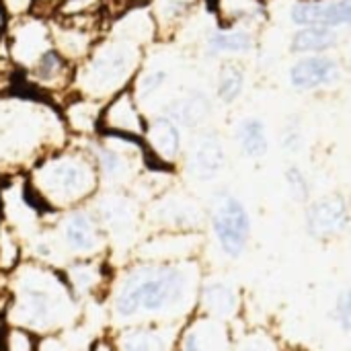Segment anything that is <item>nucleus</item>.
<instances>
[{
    "instance_id": "1",
    "label": "nucleus",
    "mask_w": 351,
    "mask_h": 351,
    "mask_svg": "<svg viewBox=\"0 0 351 351\" xmlns=\"http://www.w3.org/2000/svg\"><path fill=\"white\" fill-rule=\"evenodd\" d=\"M204 276L195 259L134 261L113 274L105 296L109 329L140 323L183 325L197 313Z\"/></svg>"
},
{
    "instance_id": "2",
    "label": "nucleus",
    "mask_w": 351,
    "mask_h": 351,
    "mask_svg": "<svg viewBox=\"0 0 351 351\" xmlns=\"http://www.w3.org/2000/svg\"><path fill=\"white\" fill-rule=\"evenodd\" d=\"M8 302L4 325L49 337L74 331L82 325L84 302L76 298L62 269L47 263L25 259L6 276Z\"/></svg>"
},
{
    "instance_id": "3",
    "label": "nucleus",
    "mask_w": 351,
    "mask_h": 351,
    "mask_svg": "<svg viewBox=\"0 0 351 351\" xmlns=\"http://www.w3.org/2000/svg\"><path fill=\"white\" fill-rule=\"evenodd\" d=\"M70 142L62 111L41 97H0V183Z\"/></svg>"
},
{
    "instance_id": "4",
    "label": "nucleus",
    "mask_w": 351,
    "mask_h": 351,
    "mask_svg": "<svg viewBox=\"0 0 351 351\" xmlns=\"http://www.w3.org/2000/svg\"><path fill=\"white\" fill-rule=\"evenodd\" d=\"M25 189L45 216L88 206L101 191V179L88 140L68 142L37 160L25 175Z\"/></svg>"
},
{
    "instance_id": "5",
    "label": "nucleus",
    "mask_w": 351,
    "mask_h": 351,
    "mask_svg": "<svg viewBox=\"0 0 351 351\" xmlns=\"http://www.w3.org/2000/svg\"><path fill=\"white\" fill-rule=\"evenodd\" d=\"M144 47L146 43L111 25L93 51L76 66L72 95L105 105L109 99L132 86L140 74Z\"/></svg>"
},
{
    "instance_id": "6",
    "label": "nucleus",
    "mask_w": 351,
    "mask_h": 351,
    "mask_svg": "<svg viewBox=\"0 0 351 351\" xmlns=\"http://www.w3.org/2000/svg\"><path fill=\"white\" fill-rule=\"evenodd\" d=\"M90 152L97 162L101 189H125L142 177V169L148 167V152L144 140L99 134L88 140Z\"/></svg>"
},
{
    "instance_id": "7",
    "label": "nucleus",
    "mask_w": 351,
    "mask_h": 351,
    "mask_svg": "<svg viewBox=\"0 0 351 351\" xmlns=\"http://www.w3.org/2000/svg\"><path fill=\"white\" fill-rule=\"evenodd\" d=\"M88 208L97 216L109 245L115 243L128 247L132 243V237L142 222V210L136 195L125 189H103L95 195Z\"/></svg>"
},
{
    "instance_id": "8",
    "label": "nucleus",
    "mask_w": 351,
    "mask_h": 351,
    "mask_svg": "<svg viewBox=\"0 0 351 351\" xmlns=\"http://www.w3.org/2000/svg\"><path fill=\"white\" fill-rule=\"evenodd\" d=\"M4 45L19 74L27 72L43 53L53 49L51 21L35 12L16 21H8Z\"/></svg>"
},
{
    "instance_id": "9",
    "label": "nucleus",
    "mask_w": 351,
    "mask_h": 351,
    "mask_svg": "<svg viewBox=\"0 0 351 351\" xmlns=\"http://www.w3.org/2000/svg\"><path fill=\"white\" fill-rule=\"evenodd\" d=\"M210 220L220 251L228 259H239L251 239V216L245 204L237 195L226 193L218 197Z\"/></svg>"
},
{
    "instance_id": "10",
    "label": "nucleus",
    "mask_w": 351,
    "mask_h": 351,
    "mask_svg": "<svg viewBox=\"0 0 351 351\" xmlns=\"http://www.w3.org/2000/svg\"><path fill=\"white\" fill-rule=\"evenodd\" d=\"M204 218L202 206L181 191H162L144 212V220L156 230H202Z\"/></svg>"
},
{
    "instance_id": "11",
    "label": "nucleus",
    "mask_w": 351,
    "mask_h": 351,
    "mask_svg": "<svg viewBox=\"0 0 351 351\" xmlns=\"http://www.w3.org/2000/svg\"><path fill=\"white\" fill-rule=\"evenodd\" d=\"M204 243L206 237L202 230H156L136 247L134 255L136 261H154V263L189 261L195 259Z\"/></svg>"
},
{
    "instance_id": "12",
    "label": "nucleus",
    "mask_w": 351,
    "mask_h": 351,
    "mask_svg": "<svg viewBox=\"0 0 351 351\" xmlns=\"http://www.w3.org/2000/svg\"><path fill=\"white\" fill-rule=\"evenodd\" d=\"M234 333L230 323L195 313L181 325L175 351H232Z\"/></svg>"
},
{
    "instance_id": "13",
    "label": "nucleus",
    "mask_w": 351,
    "mask_h": 351,
    "mask_svg": "<svg viewBox=\"0 0 351 351\" xmlns=\"http://www.w3.org/2000/svg\"><path fill=\"white\" fill-rule=\"evenodd\" d=\"M181 325L175 323H140L109 329L117 351H175Z\"/></svg>"
},
{
    "instance_id": "14",
    "label": "nucleus",
    "mask_w": 351,
    "mask_h": 351,
    "mask_svg": "<svg viewBox=\"0 0 351 351\" xmlns=\"http://www.w3.org/2000/svg\"><path fill=\"white\" fill-rule=\"evenodd\" d=\"M146 128H148V119L144 117L132 86L121 90L119 95H115L103 105L99 134H117V136L144 140Z\"/></svg>"
},
{
    "instance_id": "15",
    "label": "nucleus",
    "mask_w": 351,
    "mask_h": 351,
    "mask_svg": "<svg viewBox=\"0 0 351 351\" xmlns=\"http://www.w3.org/2000/svg\"><path fill=\"white\" fill-rule=\"evenodd\" d=\"M74 70L76 66L72 62H68L56 47L49 49L47 53H43L27 72H23L21 76L25 78V82L35 90L49 97H56L60 93H68L72 90V82H74Z\"/></svg>"
},
{
    "instance_id": "16",
    "label": "nucleus",
    "mask_w": 351,
    "mask_h": 351,
    "mask_svg": "<svg viewBox=\"0 0 351 351\" xmlns=\"http://www.w3.org/2000/svg\"><path fill=\"white\" fill-rule=\"evenodd\" d=\"M144 146L148 152V167L158 171H171L181 156V132L169 115H156L148 119L144 134Z\"/></svg>"
},
{
    "instance_id": "17",
    "label": "nucleus",
    "mask_w": 351,
    "mask_h": 351,
    "mask_svg": "<svg viewBox=\"0 0 351 351\" xmlns=\"http://www.w3.org/2000/svg\"><path fill=\"white\" fill-rule=\"evenodd\" d=\"M62 271L80 302H86V300L105 302V296L109 292V286L115 274L105 257L72 261Z\"/></svg>"
},
{
    "instance_id": "18",
    "label": "nucleus",
    "mask_w": 351,
    "mask_h": 351,
    "mask_svg": "<svg viewBox=\"0 0 351 351\" xmlns=\"http://www.w3.org/2000/svg\"><path fill=\"white\" fill-rule=\"evenodd\" d=\"M243 308L241 292L224 280H204L197 298V313L232 323Z\"/></svg>"
},
{
    "instance_id": "19",
    "label": "nucleus",
    "mask_w": 351,
    "mask_h": 351,
    "mask_svg": "<svg viewBox=\"0 0 351 351\" xmlns=\"http://www.w3.org/2000/svg\"><path fill=\"white\" fill-rule=\"evenodd\" d=\"M350 220L348 202L341 195H327L317 199L306 210V228L315 239H327L346 228Z\"/></svg>"
},
{
    "instance_id": "20",
    "label": "nucleus",
    "mask_w": 351,
    "mask_h": 351,
    "mask_svg": "<svg viewBox=\"0 0 351 351\" xmlns=\"http://www.w3.org/2000/svg\"><path fill=\"white\" fill-rule=\"evenodd\" d=\"M341 78V66L329 56H306L290 68V82L296 90L331 86Z\"/></svg>"
},
{
    "instance_id": "21",
    "label": "nucleus",
    "mask_w": 351,
    "mask_h": 351,
    "mask_svg": "<svg viewBox=\"0 0 351 351\" xmlns=\"http://www.w3.org/2000/svg\"><path fill=\"white\" fill-rule=\"evenodd\" d=\"M60 111H62V117L70 136H76L80 140H90L99 136L103 103L80 97V95H70L64 99Z\"/></svg>"
},
{
    "instance_id": "22",
    "label": "nucleus",
    "mask_w": 351,
    "mask_h": 351,
    "mask_svg": "<svg viewBox=\"0 0 351 351\" xmlns=\"http://www.w3.org/2000/svg\"><path fill=\"white\" fill-rule=\"evenodd\" d=\"M210 6L224 29H253L267 21L265 0H210Z\"/></svg>"
},
{
    "instance_id": "23",
    "label": "nucleus",
    "mask_w": 351,
    "mask_h": 351,
    "mask_svg": "<svg viewBox=\"0 0 351 351\" xmlns=\"http://www.w3.org/2000/svg\"><path fill=\"white\" fill-rule=\"evenodd\" d=\"M224 146L216 134H199L189 152V171L193 177L208 181L224 169Z\"/></svg>"
},
{
    "instance_id": "24",
    "label": "nucleus",
    "mask_w": 351,
    "mask_h": 351,
    "mask_svg": "<svg viewBox=\"0 0 351 351\" xmlns=\"http://www.w3.org/2000/svg\"><path fill=\"white\" fill-rule=\"evenodd\" d=\"M197 6V0H150L148 8L156 25L158 37H171Z\"/></svg>"
},
{
    "instance_id": "25",
    "label": "nucleus",
    "mask_w": 351,
    "mask_h": 351,
    "mask_svg": "<svg viewBox=\"0 0 351 351\" xmlns=\"http://www.w3.org/2000/svg\"><path fill=\"white\" fill-rule=\"evenodd\" d=\"M212 113V103L206 93L189 90L183 99L175 101L169 107V117L183 128H197L202 125Z\"/></svg>"
},
{
    "instance_id": "26",
    "label": "nucleus",
    "mask_w": 351,
    "mask_h": 351,
    "mask_svg": "<svg viewBox=\"0 0 351 351\" xmlns=\"http://www.w3.org/2000/svg\"><path fill=\"white\" fill-rule=\"evenodd\" d=\"M339 41L337 33L331 27H300L292 37L294 53H323L335 47Z\"/></svg>"
},
{
    "instance_id": "27",
    "label": "nucleus",
    "mask_w": 351,
    "mask_h": 351,
    "mask_svg": "<svg viewBox=\"0 0 351 351\" xmlns=\"http://www.w3.org/2000/svg\"><path fill=\"white\" fill-rule=\"evenodd\" d=\"M237 142L241 152L249 158H261L269 150V140L265 132V123L257 117H247L237 125Z\"/></svg>"
},
{
    "instance_id": "28",
    "label": "nucleus",
    "mask_w": 351,
    "mask_h": 351,
    "mask_svg": "<svg viewBox=\"0 0 351 351\" xmlns=\"http://www.w3.org/2000/svg\"><path fill=\"white\" fill-rule=\"evenodd\" d=\"M212 56L220 53H247L253 49V33L249 29H216L208 37Z\"/></svg>"
},
{
    "instance_id": "29",
    "label": "nucleus",
    "mask_w": 351,
    "mask_h": 351,
    "mask_svg": "<svg viewBox=\"0 0 351 351\" xmlns=\"http://www.w3.org/2000/svg\"><path fill=\"white\" fill-rule=\"evenodd\" d=\"M25 261V245L21 237L2 224L0 228V276H10Z\"/></svg>"
},
{
    "instance_id": "30",
    "label": "nucleus",
    "mask_w": 351,
    "mask_h": 351,
    "mask_svg": "<svg viewBox=\"0 0 351 351\" xmlns=\"http://www.w3.org/2000/svg\"><path fill=\"white\" fill-rule=\"evenodd\" d=\"M245 88V72L237 64H222L218 70V82H216V95L222 103L230 105L234 103Z\"/></svg>"
},
{
    "instance_id": "31",
    "label": "nucleus",
    "mask_w": 351,
    "mask_h": 351,
    "mask_svg": "<svg viewBox=\"0 0 351 351\" xmlns=\"http://www.w3.org/2000/svg\"><path fill=\"white\" fill-rule=\"evenodd\" d=\"M232 351H282L276 337L265 329H253L239 339L234 337V350Z\"/></svg>"
},
{
    "instance_id": "32",
    "label": "nucleus",
    "mask_w": 351,
    "mask_h": 351,
    "mask_svg": "<svg viewBox=\"0 0 351 351\" xmlns=\"http://www.w3.org/2000/svg\"><path fill=\"white\" fill-rule=\"evenodd\" d=\"M37 350V337L31 333H25L21 329L4 327L0 333V351H35Z\"/></svg>"
},
{
    "instance_id": "33",
    "label": "nucleus",
    "mask_w": 351,
    "mask_h": 351,
    "mask_svg": "<svg viewBox=\"0 0 351 351\" xmlns=\"http://www.w3.org/2000/svg\"><path fill=\"white\" fill-rule=\"evenodd\" d=\"M284 177H286V185H288L290 195L294 197V202H300V204L306 202L311 189H308V181H306L304 173L298 167H288Z\"/></svg>"
},
{
    "instance_id": "34",
    "label": "nucleus",
    "mask_w": 351,
    "mask_h": 351,
    "mask_svg": "<svg viewBox=\"0 0 351 351\" xmlns=\"http://www.w3.org/2000/svg\"><path fill=\"white\" fill-rule=\"evenodd\" d=\"M333 319L343 333H351V288L343 290L337 296L335 308H333Z\"/></svg>"
},
{
    "instance_id": "35",
    "label": "nucleus",
    "mask_w": 351,
    "mask_h": 351,
    "mask_svg": "<svg viewBox=\"0 0 351 351\" xmlns=\"http://www.w3.org/2000/svg\"><path fill=\"white\" fill-rule=\"evenodd\" d=\"M37 0H0V8L6 21H16L35 12Z\"/></svg>"
},
{
    "instance_id": "36",
    "label": "nucleus",
    "mask_w": 351,
    "mask_h": 351,
    "mask_svg": "<svg viewBox=\"0 0 351 351\" xmlns=\"http://www.w3.org/2000/svg\"><path fill=\"white\" fill-rule=\"evenodd\" d=\"M35 351H80L74 348L70 341V331L62 335H49V337H39L37 339V350Z\"/></svg>"
},
{
    "instance_id": "37",
    "label": "nucleus",
    "mask_w": 351,
    "mask_h": 351,
    "mask_svg": "<svg viewBox=\"0 0 351 351\" xmlns=\"http://www.w3.org/2000/svg\"><path fill=\"white\" fill-rule=\"evenodd\" d=\"M86 351H117V350H115V346H113V341H111L109 333H103V335H99V337H95V339L90 341V346H88V350Z\"/></svg>"
},
{
    "instance_id": "38",
    "label": "nucleus",
    "mask_w": 351,
    "mask_h": 351,
    "mask_svg": "<svg viewBox=\"0 0 351 351\" xmlns=\"http://www.w3.org/2000/svg\"><path fill=\"white\" fill-rule=\"evenodd\" d=\"M6 25H8V21H6V16H4V12H2V8H0V41H2V37H4V31H6Z\"/></svg>"
},
{
    "instance_id": "39",
    "label": "nucleus",
    "mask_w": 351,
    "mask_h": 351,
    "mask_svg": "<svg viewBox=\"0 0 351 351\" xmlns=\"http://www.w3.org/2000/svg\"><path fill=\"white\" fill-rule=\"evenodd\" d=\"M2 224H4V220H2V208H0V228H2Z\"/></svg>"
},
{
    "instance_id": "40",
    "label": "nucleus",
    "mask_w": 351,
    "mask_h": 351,
    "mask_svg": "<svg viewBox=\"0 0 351 351\" xmlns=\"http://www.w3.org/2000/svg\"><path fill=\"white\" fill-rule=\"evenodd\" d=\"M2 331H4V329H2ZM2 331H0V333H2Z\"/></svg>"
},
{
    "instance_id": "41",
    "label": "nucleus",
    "mask_w": 351,
    "mask_h": 351,
    "mask_svg": "<svg viewBox=\"0 0 351 351\" xmlns=\"http://www.w3.org/2000/svg\"><path fill=\"white\" fill-rule=\"evenodd\" d=\"M350 58H351V53H350Z\"/></svg>"
}]
</instances>
